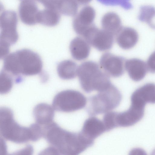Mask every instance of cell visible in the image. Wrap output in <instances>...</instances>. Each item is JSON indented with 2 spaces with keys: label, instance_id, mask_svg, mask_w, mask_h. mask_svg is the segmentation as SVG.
Returning a JSON list of instances; mask_svg holds the SVG:
<instances>
[{
  "label": "cell",
  "instance_id": "f1b7e54d",
  "mask_svg": "<svg viewBox=\"0 0 155 155\" xmlns=\"http://www.w3.org/2000/svg\"><path fill=\"white\" fill-rule=\"evenodd\" d=\"M78 4L84 5L89 2L91 0H75Z\"/></svg>",
  "mask_w": 155,
  "mask_h": 155
},
{
  "label": "cell",
  "instance_id": "cb8c5ba5",
  "mask_svg": "<svg viewBox=\"0 0 155 155\" xmlns=\"http://www.w3.org/2000/svg\"><path fill=\"white\" fill-rule=\"evenodd\" d=\"M0 89L1 94L8 92L11 89L13 85L12 79L10 74L3 71L0 74Z\"/></svg>",
  "mask_w": 155,
  "mask_h": 155
},
{
  "label": "cell",
  "instance_id": "7a4b0ae2",
  "mask_svg": "<svg viewBox=\"0 0 155 155\" xmlns=\"http://www.w3.org/2000/svg\"><path fill=\"white\" fill-rule=\"evenodd\" d=\"M4 71L10 74L33 75L41 72L42 63L36 53L23 49L8 54L5 58Z\"/></svg>",
  "mask_w": 155,
  "mask_h": 155
},
{
  "label": "cell",
  "instance_id": "9a60e30c",
  "mask_svg": "<svg viewBox=\"0 0 155 155\" xmlns=\"http://www.w3.org/2000/svg\"><path fill=\"white\" fill-rule=\"evenodd\" d=\"M125 68L130 78L136 82L144 78L147 70V65L143 61L136 58L126 60Z\"/></svg>",
  "mask_w": 155,
  "mask_h": 155
},
{
  "label": "cell",
  "instance_id": "603a6c76",
  "mask_svg": "<svg viewBox=\"0 0 155 155\" xmlns=\"http://www.w3.org/2000/svg\"><path fill=\"white\" fill-rule=\"evenodd\" d=\"M78 7V4L75 0H58L57 10L65 15L74 16L77 14Z\"/></svg>",
  "mask_w": 155,
  "mask_h": 155
},
{
  "label": "cell",
  "instance_id": "d4e9b609",
  "mask_svg": "<svg viewBox=\"0 0 155 155\" xmlns=\"http://www.w3.org/2000/svg\"><path fill=\"white\" fill-rule=\"evenodd\" d=\"M102 4L107 6H119L125 10L132 8L131 0H97Z\"/></svg>",
  "mask_w": 155,
  "mask_h": 155
},
{
  "label": "cell",
  "instance_id": "ba28073f",
  "mask_svg": "<svg viewBox=\"0 0 155 155\" xmlns=\"http://www.w3.org/2000/svg\"><path fill=\"white\" fill-rule=\"evenodd\" d=\"M114 36L103 29H99L94 25L88 30L83 38L97 50L104 51L112 48L114 42Z\"/></svg>",
  "mask_w": 155,
  "mask_h": 155
},
{
  "label": "cell",
  "instance_id": "ffe728a7",
  "mask_svg": "<svg viewBox=\"0 0 155 155\" xmlns=\"http://www.w3.org/2000/svg\"><path fill=\"white\" fill-rule=\"evenodd\" d=\"M78 66L76 63L71 60H66L60 62L57 70L59 77L64 80L74 78L77 75Z\"/></svg>",
  "mask_w": 155,
  "mask_h": 155
},
{
  "label": "cell",
  "instance_id": "4316f807",
  "mask_svg": "<svg viewBox=\"0 0 155 155\" xmlns=\"http://www.w3.org/2000/svg\"><path fill=\"white\" fill-rule=\"evenodd\" d=\"M147 70L152 73H155V51L149 57L147 62Z\"/></svg>",
  "mask_w": 155,
  "mask_h": 155
},
{
  "label": "cell",
  "instance_id": "44dd1931",
  "mask_svg": "<svg viewBox=\"0 0 155 155\" xmlns=\"http://www.w3.org/2000/svg\"><path fill=\"white\" fill-rule=\"evenodd\" d=\"M59 12L57 10L45 8L40 11L38 22L48 26H53L57 25L60 19Z\"/></svg>",
  "mask_w": 155,
  "mask_h": 155
},
{
  "label": "cell",
  "instance_id": "6da1fadb",
  "mask_svg": "<svg viewBox=\"0 0 155 155\" xmlns=\"http://www.w3.org/2000/svg\"><path fill=\"white\" fill-rule=\"evenodd\" d=\"M44 137L58 154L78 155L92 145V142L81 132L68 131L54 122L45 130Z\"/></svg>",
  "mask_w": 155,
  "mask_h": 155
},
{
  "label": "cell",
  "instance_id": "d6986e66",
  "mask_svg": "<svg viewBox=\"0 0 155 155\" xmlns=\"http://www.w3.org/2000/svg\"><path fill=\"white\" fill-rule=\"evenodd\" d=\"M103 29L116 35L123 27L119 16L114 12H108L102 17L101 20Z\"/></svg>",
  "mask_w": 155,
  "mask_h": 155
},
{
  "label": "cell",
  "instance_id": "8fae6325",
  "mask_svg": "<svg viewBox=\"0 0 155 155\" xmlns=\"http://www.w3.org/2000/svg\"><path fill=\"white\" fill-rule=\"evenodd\" d=\"M144 108L131 105L129 108L125 111L115 112V120L116 127L131 126L139 121L144 114Z\"/></svg>",
  "mask_w": 155,
  "mask_h": 155
},
{
  "label": "cell",
  "instance_id": "5bb4252c",
  "mask_svg": "<svg viewBox=\"0 0 155 155\" xmlns=\"http://www.w3.org/2000/svg\"><path fill=\"white\" fill-rule=\"evenodd\" d=\"M106 131L103 121L95 117H91L84 122L81 132L88 139L94 141Z\"/></svg>",
  "mask_w": 155,
  "mask_h": 155
},
{
  "label": "cell",
  "instance_id": "277c9868",
  "mask_svg": "<svg viewBox=\"0 0 155 155\" xmlns=\"http://www.w3.org/2000/svg\"><path fill=\"white\" fill-rule=\"evenodd\" d=\"M0 116V133L5 139L17 143L35 141L31 126L28 127L20 126L15 121L10 109L1 108Z\"/></svg>",
  "mask_w": 155,
  "mask_h": 155
},
{
  "label": "cell",
  "instance_id": "2e32d148",
  "mask_svg": "<svg viewBox=\"0 0 155 155\" xmlns=\"http://www.w3.org/2000/svg\"><path fill=\"white\" fill-rule=\"evenodd\" d=\"M116 36L117 43L125 50L129 49L134 47L139 38L137 31L130 27H122Z\"/></svg>",
  "mask_w": 155,
  "mask_h": 155
},
{
  "label": "cell",
  "instance_id": "30bf717a",
  "mask_svg": "<svg viewBox=\"0 0 155 155\" xmlns=\"http://www.w3.org/2000/svg\"><path fill=\"white\" fill-rule=\"evenodd\" d=\"M95 17L94 9L90 6L84 7L75 15L73 21V27L76 33L82 37L87 31L94 25L93 22Z\"/></svg>",
  "mask_w": 155,
  "mask_h": 155
},
{
  "label": "cell",
  "instance_id": "4fadbf2b",
  "mask_svg": "<svg viewBox=\"0 0 155 155\" xmlns=\"http://www.w3.org/2000/svg\"><path fill=\"white\" fill-rule=\"evenodd\" d=\"M40 11L34 0H21L19 8V15L21 21L28 25L38 23Z\"/></svg>",
  "mask_w": 155,
  "mask_h": 155
},
{
  "label": "cell",
  "instance_id": "484cf974",
  "mask_svg": "<svg viewBox=\"0 0 155 155\" xmlns=\"http://www.w3.org/2000/svg\"><path fill=\"white\" fill-rule=\"evenodd\" d=\"M115 112L109 111L104 116L103 121L106 131H109L116 127L115 121Z\"/></svg>",
  "mask_w": 155,
  "mask_h": 155
},
{
  "label": "cell",
  "instance_id": "8992f818",
  "mask_svg": "<svg viewBox=\"0 0 155 155\" xmlns=\"http://www.w3.org/2000/svg\"><path fill=\"white\" fill-rule=\"evenodd\" d=\"M87 99L80 92L71 90L61 91L54 97L53 101L54 109L60 111L71 112L84 108Z\"/></svg>",
  "mask_w": 155,
  "mask_h": 155
},
{
  "label": "cell",
  "instance_id": "e0dca14e",
  "mask_svg": "<svg viewBox=\"0 0 155 155\" xmlns=\"http://www.w3.org/2000/svg\"><path fill=\"white\" fill-rule=\"evenodd\" d=\"M89 44L84 38L77 37L70 43V50L73 58L78 61H82L88 56L90 51Z\"/></svg>",
  "mask_w": 155,
  "mask_h": 155
},
{
  "label": "cell",
  "instance_id": "83f0119b",
  "mask_svg": "<svg viewBox=\"0 0 155 155\" xmlns=\"http://www.w3.org/2000/svg\"><path fill=\"white\" fill-rule=\"evenodd\" d=\"M139 153L140 154H141L142 153L143 154V153H145L144 151L140 149L136 148L133 149L131 151L130 153H132V154H134L136 153Z\"/></svg>",
  "mask_w": 155,
  "mask_h": 155
},
{
  "label": "cell",
  "instance_id": "5b68a950",
  "mask_svg": "<svg viewBox=\"0 0 155 155\" xmlns=\"http://www.w3.org/2000/svg\"><path fill=\"white\" fill-rule=\"evenodd\" d=\"M121 99L120 91L111 83L107 88L91 98L89 113L94 115L110 111L118 106Z\"/></svg>",
  "mask_w": 155,
  "mask_h": 155
},
{
  "label": "cell",
  "instance_id": "9c48e42d",
  "mask_svg": "<svg viewBox=\"0 0 155 155\" xmlns=\"http://www.w3.org/2000/svg\"><path fill=\"white\" fill-rule=\"evenodd\" d=\"M125 61L122 57L107 52L101 57L100 67L109 76L117 78L124 74Z\"/></svg>",
  "mask_w": 155,
  "mask_h": 155
},
{
  "label": "cell",
  "instance_id": "7c38bea8",
  "mask_svg": "<svg viewBox=\"0 0 155 155\" xmlns=\"http://www.w3.org/2000/svg\"><path fill=\"white\" fill-rule=\"evenodd\" d=\"M131 102L143 107L147 103H155V84L148 83L137 89L131 95Z\"/></svg>",
  "mask_w": 155,
  "mask_h": 155
},
{
  "label": "cell",
  "instance_id": "7402d4cb",
  "mask_svg": "<svg viewBox=\"0 0 155 155\" xmlns=\"http://www.w3.org/2000/svg\"><path fill=\"white\" fill-rule=\"evenodd\" d=\"M138 19L155 29V8L150 5L141 6L139 10Z\"/></svg>",
  "mask_w": 155,
  "mask_h": 155
},
{
  "label": "cell",
  "instance_id": "ac0fdd59",
  "mask_svg": "<svg viewBox=\"0 0 155 155\" xmlns=\"http://www.w3.org/2000/svg\"><path fill=\"white\" fill-rule=\"evenodd\" d=\"M53 108L46 104H38L35 108L33 114L36 123L45 126L52 123L54 116Z\"/></svg>",
  "mask_w": 155,
  "mask_h": 155
},
{
  "label": "cell",
  "instance_id": "52a82bcc",
  "mask_svg": "<svg viewBox=\"0 0 155 155\" xmlns=\"http://www.w3.org/2000/svg\"><path fill=\"white\" fill-rule=\"evenodd\" d=\"M17 18L16 13L12 11L3 12L0 17L1 34L0 45L10 47L17 41Z\"/></svg>",
  "mask_w": 155,
  "mask_h": 155
},
{
  "label": "cell",
  "instance_id": "3957f363",
  "mask_svg": "<svg viewBox=\"0 0 155 155\" xmlns=\"http://www.w3.org/2000/svg\"><path fill=\"white\" fill-rule=\"evenodd\" d=\"M77 75L81 88L87 93L102 91L111 84L109 76L93 61L81 63L78 68Z\"/></svg>",
  "mask_w": 155,
  "mask_h": 155
}]
</instances>
